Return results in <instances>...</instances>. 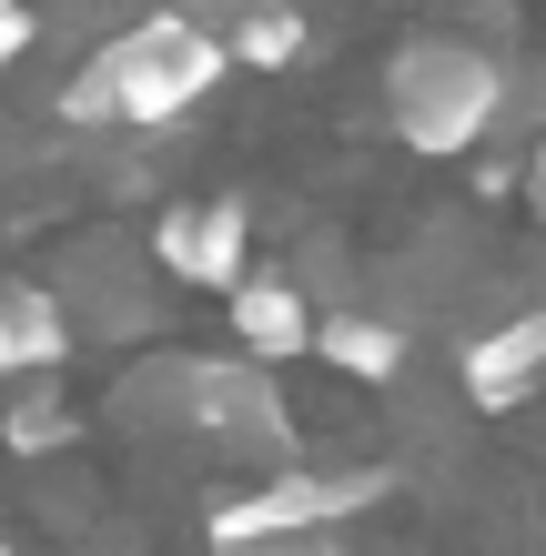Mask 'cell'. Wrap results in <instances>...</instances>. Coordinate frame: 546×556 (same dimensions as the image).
<instances>
[{
  "label": "cell",
  "instance_id": "11",
  "mask_svg": "<svg viewBox=\"0 0 546 556\" xmlns=\"http://www.w3.org/2000/svg\"><path fill=\"white\" fill-rule=\"evenodd\" d=\"M233 21H243V30H233V51L253 61V72H283V61L304 51V11H294V0H243Z\"/></svg>",
  "mask_w": 546,
  "mask_h": 556
},
{
  "label": "cell",
  "instance_id": "3",
  "mask_svg": "<svg viewBox=\"0 0 546 556\" xmlns=\"http://www.w3.org/2000/svg\"><path fill=\"white\" fill-rule=\"evenodd\" d=\"M182 425L223 455H253V466H283L294 455V405H283L274 365L253 354H223V365H182Z\"/></svg>",
  "mask_w": 546,
  "mask_h": 556
},
{
  "label": "cell",
  "instance_id": "7",
  "mask_svg": "<svg viewBox=\"0 0 546 556\" xmlns=\"http://www.w3.org/2000/svg\"><path fill=\"white\" fill-rule=\"evenodd\" d=\"M536 375H546V314H517V324H496V334H475L466 344V395L506 415V405H526L536 395Z\"/></svg>",
  "mask_w": 546,
  "mask_h": 556
},
{
  "label": "cell",
  "instance_id": "10",
  "mask_svg": "<svg viewBox=\"0 0 546 556\" xmlns=\"http://www.w3.org/2000/svg\"><path fill=\"white\" fill-rule=\"evenodd\" d=\"M72 435H81V415L61 405V384L21 375V405H0V445H11V455H61Z\"/></svg>",
  "mask_w": 546,
  "mask_h": 556
},
{
  "label": "cell",
  "instance_id": "13",
  "mask_svg": "<svg viewBox=\"0 0 546 556\" xmlns=\"http://www.w3.org/2000/svg\"><path fill=\"white\" fill-rule=\"evenodd\" d=\"M41 41V21H30V0H0V72H11V61Z\"/></svg>",
  "mask_w": 546,
  "mask_h": 556
},
{
  "label": "cell",
  "instance_id": "1",
  "mask_svg": "<svg viewBox=\"0 0 546 556\" xmlns=\"http://www.w3.org/2000/svg\"><path fill=\"white\" fill-rule=\"evenodd\" d=\"M506 102V81H496V61L475 51V41H405L395 61H384V122H395V142L405 152H426V162H456L486 142V122Z\"/></svg>",
  "mask_w": 546,
  "mask_h": 556
},
{
  "label": "cell",
  "instance_id": "8",
  "mask_svg": "<svg viewBox=\"0 0 546 556\" xmlns=\"http://www.w3.org/2000/svg\"><path fill=\"white\" fill-rule=\"evenodd\" d=\"M213 556H344V546L334 527H294L264 496H233V506H213Z\"/></svg>",
  "mask_w": 546,
  "mask_h": 556
},
{
  "label": "cell",
  "instance_id": "5",
  "mask_svg": "<svg viewBox=\"0 0 546 556\" xmlns=\"http://www.w3.org/2000/svg\"><path fill=\"white\" fill-rule=\"evenodd\" d=\"M223 304H233V344L253 354V365L314 354V304H304V283H283V274H243Z\"/></svg>",
  "mask_w": 546,
  "mask_h": 556
},
{
  "label": "cell",
  "instance_id": "6",
  "mask_svg": "<svg viewBox=\"0 0 546 556\" xmlns=\"http://www.w3.org/2000/svg\"><path fill=\"white\" fill-rule=\"evenodd\" d=\"M61 354H72V314H61V293L0 274V384L21 375H61Z\"/></svg>",
  "mask_w": 546,
  "mask_h": 556
},
{
  "label": "cell",
  "instance_id": "12",
  "mask_svg": "<svg viewBox=\"0 0 546 556\" xmlns=\"http://www.w3.org/2000/svg\"><path fill=\"white\" fill-rule=\"evenodd\" d=\"M61 122H81V132H112V81H102V61H81V72L61 81Z\"/></svg>",
  "mask_w": 546,
  "mask_h": 556
},
{
  "label": "cell",
  "instance_id": "4",
  "mask_svg": "<svg viewBox=\"0 0 546 556\" xmlns=\"http://www.w3.org/2000/svg\"><path fill=\"white\" fill-rule=\"evenodd\" d=\"M243 253H253V213L243 192H192L152 223V264L173 283H203V293H233L243 283Z\"/></svg>",
  "mask_w": 546,
  "mask_h": 556
},
{
  "label": "cell",
  "instance_id": "2",
  "mask_svg": "<svg viewBox=\"0 0 546 556\" xmlns=\"http://www.w3.org/2000/svg\"><path fill=\"white\" fill-rule=\"evenodd\" d=\"M91 61H102V81H112V122H132V132L182 122L223 81V41L192 11H173V0H163V11H142L132 30H112Z\"/></svg>",
  "mask_w": 546,
  "mask_h": 556
},
{
  "label": "cell",
  "instance_id": "9",
  "mask_svg": "<svg viewBox=\"0 0 546 556\" xmlns=\"http://www.w3.org/2000/svg\"><path fill=\"white\" fill-rule=\"evenodd\" d=\"M314 354L355 384H395L405 375V334L384 314H314Z\"/></svg>",
  "mask_w": 546,
  "mask_h": 556
}]
</instances>
